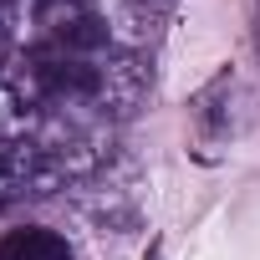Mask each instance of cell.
Instances as JSON below:
<instances>
[{
  "label": "cell",
  "instance_id": "obj_5",
  "mask_svg": "<svg viewBox=\"0 0 260 260\" xmlns=\"http://www.w3.org/2000/svg\"><path fill=\"white\" fill-rule=\"evenodd\" d=\"M11 36H16V0H0V67H6Z\"/></svg>",
  "mask_w": 260,
  "mask_h": 260
},
{
  "label": "cell",
  "instance_id": "obj_4",
  "mask_svg": "<svg viewBox=\"0 0 260 260\" xmlns=\"http://www.w3.org/2000/svg\"><path fill=\"white\" fill-rule=\"evenodd\" d=\"M122 6H127V16H133L138 26H158L174 11V0H122Z\"/></svg>",
  "mask_w": 260,
  "mask_h": 260
},
{
  "label": "cell",
  "instance_id": "obj_1",
  "mask_svg": "<svg viewBox=\"0 0 260 260\" xmlns=\"http://www.w3.org/2000/svg\"><path fill=\"white\" fill-rule=\"evenodd\" d=\"M245 127H250V87L240 82L235 67H219L189 102V133L199 158H219L230 143H240Z\"/></svg>",
  "mask_w": 260,
  "mask_h": 260
},
{
  "label": "cell",
  "instance_id": "obj_3",
  "mask_svg": "<svg viewBox=\"0 0 260 260\" xmlns=\"http://www.w3.org/2000/svg\"><path fill=\"white\" fill-rule=\"evenodd\" d=\"M36 127H41V117L31 112V102H26V92H21L16 72H11V67H0V143L31 138Z\"/></svg>",
  "mask_w": 260,
  "mask_h": 260
},
{
  "label": "cell",
  "instance_id": "obj_6",
  "mask_svg": "<svg viewBox=\"0 0 260 260\" xmlns=\"http://www.w3.org/2000/svg\"><path fill=\"white\" fill-rule=\"evenodd\" d=\"M250 21H255L250 31H255V51H260V0H255V6H250Z\"/></svg>",
  "mask_w": 260,
  "mask_h": 260
},
{
  "label": "cell",
  "instance_id": "obj_2",
  "mask_svg": "<svg viewBox=\"0 0 260 260\" xmlns=\"http://www.w3.org/2000/svg\"><path fill=\"white\" fill-rule=\"evenodd\" d=\"M0 260H72V245L56 235V230H41V224H21L0 240Z\"/></svg>",
  "mask_w": 260,
  "mask_h": 260
}]
</instances>
